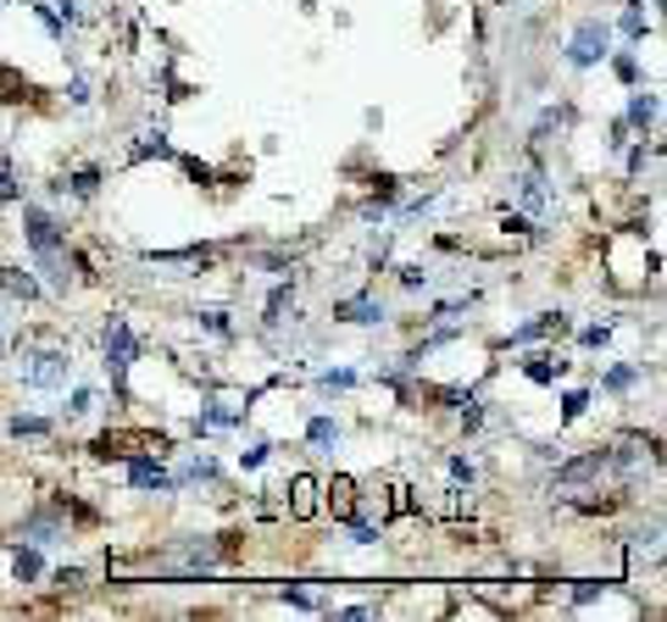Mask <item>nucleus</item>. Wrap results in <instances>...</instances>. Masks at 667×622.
Instances as JSON below:
<instances>
[{"instance_id":"obj_1","label":"nucleus","mask_w":667,"mask_h":622,"mask_svg":"<svg viewBox=\"0 0 667 622\" xmlns=\"http://www.w3.org/2000/svg\"><path fill=\"white\" fill-rule=\"evenodd\" d=\"M23 239L39 261V273L50 284V295H67V273H61V256H67V228L45 212V206H23Z\"/></svg>"},{"instance_id":"obj_2","label":"nucleus","mask_w":667,"mask_h":622,"mask_svg":"<svg viewBox=\"0 0 667 622\" xmlns=\"http://www.w3.org/2000/svg\"><path fill=\"white\" fill-rule=\"evenodd\" d=\"M18 373H23L29 389H67V378H72V355H67V350H29Z\"/></svg>"},{"instance_id":"obj_3","label":"nucleus","mask_w":667,"mask_h":622,"mask_svg":"<svg viewBox=\"0 0 667 622\" xmlns=\"http://www.w3.org/2000/svg\"><path fill=\"white\" fill-rule=\"evenodd\" d=\"M612 56V29L601 23V18H590V23H578V34L567 39V67H601Z\"/></svg>"},{"instance_id":"obj_4","label":"nucleus","mask_w":667,"mask_h":622,"mask_svg":"<svg viewBox=\"0 0 667 622\" xmlns=\"http://www.w3.org/2000/svg\"><path fill=\"white\" fill-rule=\"evenodd\" d=\"M134 355H139V339H134V328H128L123 317H112V323H106V373H112L117 384L128 378Z\"/></svg>"},{"instance_id":"obj_5","label":"nucleus","mask_w":667,"mask_h":622,"mask_svg":"<svg viewBox=\"0 0 667 622\" xmlns=\"http://www.w3.org/2000/svg\"><path fill=\"white\" fill-rule=\"evenodd\" d=\"M18 540H23V545H61V540H67V522H61L56 506H34V511L18 522Z\"/></svg>"},{"instance_id":"obj_6","label":"nucleus","mask_w":667,"mask_h":622,"mask_svg":"<svg viewBox=\"0 0 667 622\" xmlns=\"http://www.w3.org/2000/svg\"><path fill=\"white\" fill-rule=\"evenodd\" d=\"M607 467H612V451H601V444H596L590 456H578V462L556 467V484H590V478H601Z\"/></svg>"},{"instance_id":"obj_7","label":"nucleus","mask_w":667,"mask_h":622,"mask_svg":"<svg viewBox=\"0 0 667 622\" xmlns=\"http://www.w3.org/2000/svg\"><path fill=\"white\" fill-rule=\"evenodd\" d=\"M518 201H523V212H534V217L551 212V190H545V172H540V167H523V172H518Z\"/></svg>"},{"instance_id":"obj_8","label":"nucleus","mask_w":667,"mask_h":622,"mask_svg":"<svg viewBox=\"0 0 667 622\" xmlns=\"http://www.w3.org/2000/svg\"><path fill=\"white\" fill-rule=\"evenodd\" d=\"M128 484H134V489H179L173 473H167L156 456H134V462H128Z\"/></svg>"},{"instance_id":"obj_9","label":"nucleus","mask_w":667,"mask_h":622,"mask_svg":"<svg viewBox=\"0 0 667 622\" xmlns=\"http://www.w3.org/2000/svg\"><path fill=\"white\" fill-rule=\"evenodd\" d=\"M334 317H340V323H357V328H373V323H384V301H373V295H351V301L334 306Z\"/></svg>"},{"instance_id":"obj_10","label":"nucleus","mask_w":667,"mask_h":622,"mask_svg":"<svg viewBox=\"0 0 667 622\" xmlns=\"http://www.w3.org/2000/svg\"><path fill=\"white\" fill-rule=\"evenodd\" d=\"M0 290L18 295V301H39V295H45V284H39L34 273H23V267H0Z\"/></svg>"},{"instance_id":"obj_11","label":"nucleus","mask_w":667,"mask_h":622,"mask_svg":"<svg viewBox=\"0 0 667 622\" xmlns=\"http://www.w3.org/2000/svg\"><path fill=\"white\" fill-rule=\"evenodd\" d=\"M545 333H562V312H540L534 323L512 328V333H507V344H529V339H545Z\"/></svg>"},{"instance_id":"obj_12","label":"nucleus","mask_w":667,"mask_h":622,"mask_svg":"<svg viewBox=\"0 0 667 622\" xmlns=\"http://www.w3.org/2000/svg\"><path fill=\"white\" fill-rule=\"evenodd\" d=\"M39 573H45L39 545H23V540H18V551H12V578H18V584H34Z\"/></svg>"},{"instance_id":"obj_13","label":"nucleus","mask_w":667,"mask_h":622,"mask_svg":"<svg viewBox=\"0 0 667 622\" xmlns=\"http://www.w3.org/2000/svg\"><path fill=\"white\" fill-rule=\"evenodd\" d=\"M562 367H567V362H556V355H545V350L523 362V373H529L534 384H556V378H562Z\"/></svg>"},{"instance_id":"obj_14","label":"nucleus","mask_w":667,"mask_h":622,"mask_svg":"<svg viewBox=\"0 0 667 622\" xmlns=\"http://www.w3.org/2000/svg\"><path fill=\"white\" fill-rule=\"evenodd\" d=\"M67 190H72L78 201H95V190H101V172H95V167H78V172L67 178Z\"/></svg>"},{"instance_id":"obj_15","label":"nucleus","mask_w":667,"mask_h":622,"mask_svg":"<svg viewBox=\"0 0 667 622\" xmlns=\"http://www.w3.org/2000/svg\"><path fill=\"white\" fill-rule=\"evenodd\" d=\"M290 301H295V284H279V290L268 295V317H262V323H268V328H279V323H284V312H290Z\"/></svg>"},{"instance_id":"obj_16","label":"nucleus","mask_w":667,"mask_h":622,"mask_svg":"<svg viewBox=\"0 0 667 622\" xmlns=\"http://www.w3.org/2000/svg\"><path fill=\"white\" fill-rule=\"evenodd\" d=\"M290 495H295V506H290L295 517H312V511H317V484H312V478H295Z\"/></svg>"},{"instance_id":"obj_17","label":"nucleus","mask_w":667,"mask_h":622,"mask_svg":"<svg viewBox=\"0 0 667 622\" xmlns=\"http://www.w3.org/2000/svg\"><path fill=\"white\" fill-rule=\"evenodd\" d=\"M629 123H634V128H651V123H656V95H634V101H629Z\"/></svg>"},{"instance_id":"obj_18","label":"nucleus","mask_w":667,"mask_h":622,"mask_svg":"<svg viewBox=\"0 0 667 622\" xmlns=\"http://www.w3.org/2000/svg\"><path fill=\"white\" fill-rule=\"evenodd\" d=\"M351 500H357V495H351V478H334V484H328V506L340 511V517H351Z\"/></svg>"},{"instance_id":"obj_19","label":"nucleus","mask_w":667,"mask_h":622,"mask_svg":"<svg viewBox=\"0 0 667 622\" xmlns=\"http://www.w3.org/2000/svg\"><path fill=\"white\" fill-rule=\"evenodd\" d=\"M50 422L45 417H12V439H45Z\"/></svg>"},{"instance_id":"obj_20","label":"nucleus","mask_w":667,"mask_h":622,"mask_svg":"<svg viewBox=\"0 0 667 622\" xmlns=\"http://www.w3.org/2000/svg\"><path fill=\"white\" fill-rule=\"evenodd\" d=\"M634 378H640V367H612V373L601 378V389H612V395H623V389H634Z\"/></svg>"},{"instance_id":"obj_21","label":"nucleus","mask_w":667,"mask_h":622,"mask_svg":"<svg viewBox=\"0 0 667 622\" xmlns=\"http://www.w3.org/2000/svg\"><path fill=\"white\" fill-rule=\"evenodd\" d=\"M623 34H629V39H645V12H640V0H629V7H623Z\"/></svg>"},{"instance_id":"obj_22","label":"nucleus","mask_w":667,"mask_h":622,"mask_svg":"<svg viewBox=\"0 0 667 622\" xmlns=\"http://www.w3.org/2000/svg\"><path fill=\"white\" fill-rule=\"evenodd\" d=\"M12 195H18V172H12V161H7V156H0V206H7Z\"/></svg>"},{"instance_id":"obj_23","label":"nucleus","mask_w":667,"mask_h":622,"mask_svg":"<svg viewBox=\"0 0 667 622\" xmlns=\"http://www.w3.org/2000/svg\"><path fill=\"white\" fill-rule=\"evenodd\" d=\"M145 156H173V145H167V134H150V139L134 150V161H145Z\"/></svg>"},{"instance_id":"obj_24","label":"nucleus","mask_w":667,"mask_h":622,"mask_svg":"<svg viewBox=\"0 0 667 622\" xmlns=\"http://www.w3.org/2000/svg\"><path fill=\"white\" fill-rule=\"evenodd\" d=\"M395 273H400V284H406V290H417V284H423V279H429V273H423V261H400V267H395Z\"/></svg>"},{"instance_id":"obj_25","label":"nucleus","mask_w":667,"mask_h":622,"mask_svg":"<svg viewBox=\"0 0 667 622\" xmlns=\"http://www.w3.org/2000/svg\"><path fill=\"white\" fill-rule=\"evenodd\" d=\"M584 406H590V395H584V389H573V395L562 400V422H573V417H584Z\"/></svg>"},{"instance_id":"obj_26","label":"nucleus","mask_w":667,"mask_h":622,"mask_svg":"<svg viewBox=\"0 0 667 622\" xmlns=\"http://www.w3.org/2000/svg\"><path fill=\"white\" fill-rule=\"evenodd\" d=\"M306 433H312V444H334V439H340V428H334L328 417H317V422H312Z\"/></svg>"},{"instance_id":"obj_27","label":"nucleus","mask_w":667,"mask_h":622,"mask_svg":"<svg viewBox=\"0 0 667 622\" xmlns=\"http://www.w3.org/2000/svg\"><path fill=\"white\" fill-rule=\"evenodd\" d=\"M201 328L217 333V339H228V317H223V312H201Z\"/></svg>"},{"instance_id":"obj_28","label":"nucleus","mask_w":667,"mask_h":622,"mask_svg":"<svg viewBox=\"0 0 667 622\" xmlns=\"http://www.w3.org/2000/svg\"><path fill=\"white\" fill-rule=\"evenodd\" d=\"M67 101H72V106H90V78H72V83H67Z\"/></svg>"},{"instance_id":"obj_29","label":"nucleus","mask_w":667,"mask_h":622,"mask_svg":"<svg viewBox=\"0 0 667 622\" xmlns=\"http://www.w3.org/2000/svg\"><path fill=\"white\" fill-rule=\"evenodd\" d=\"M351 545H378V528H368V522H351Z\"/></svg>"},{"instance_id":"obj_30","label":"nucleus","mask_w":667,"mask_h":622,"mask_svg":"<svg viewBox=\"0 0 667 622\" xmlns=\"http://www.w3.org/2000/svg\"><path fill=\"white\" fill-rule=\"evenodd\" d=\"M90 406H95V395H90V389H72V406H67V417H83Z\"/></svg>"},{"instance_id":"obj_31","label":"nucleus","mask_w":667,"mask_h":622,"mask_svg":"<svg viewBox=\"0 0 667 622\" xmlns=\"http://www.w3.org/2000/svg\"><path fill=\"white\" fill-rule=\"evenodd\" d=\"M268 456H273V444H250V451H245V456H239V462H245V467H262V462H268Z\"/></svg>"},{"instance_id":"obj_32","label":"nucleus","mask_w":667,"mask_h":622,"mask_svg":"<svg viewBox=\"0 0 667 622\" xmlns=\"http://www.w3.org/2000/svg\"><path fill=\"white\" fill-rule=\"evenodd\" d=\"M612 67H618V78H629V83H634V78H640V61H634V56H618V61H612Z\"/></svg>"},{"instance_id":"obj_33","label":"nucleus","mask_w":667,"mask_h":622,"mask_svg":"<svg viewBox=\"0 0 667 622\" xmlns=\"http://www.w3.org/2000/svg\"><path fill=\"white\" fill-rule=\"evenodd\" d=\"M607 339H612V328H607V323H601V328H584V344H590V350H596V344H607Z\"/></svg>"},{"instance_id":"obj_34","label":"nucleus","mask_w":667,"mask_h":622,"mask_svg":"<svg viewBox=\"0 0 667 622\" xmlns=\"http://www.w3.org/2000/svg\"><path fill=\"white\" fill-rule=\"evenodd\" d=\"M351 384H357V373H328L323 378V389H351Z\"/></svg>"},{"instance_id":"obj_35","label":"nucleus","mask_w":667,"mask_h":622,"mask_svg":"<svg viewBox=\"0 0 667 622\" xmlns=\"http://www.w3.org/2000/svg\"><path fill=\"white\" fill-rule=\"evenodd\" d=\"M451 478L456 484H473V462H451Z\"/></svg>"},{"instance_id":"obj_36","label":"nucleus","mask_w":667,"mask_h":622,"mask_svg":"<svg viewBox=\"0 0 667 622\" xmlns=\"http://www.w3.org/2000/svg\"><path fill=\"white\" fill-rule=\"evenodd\" d=\"M0 355H7V333H0Z\"/></svg>"}]
</instances>
